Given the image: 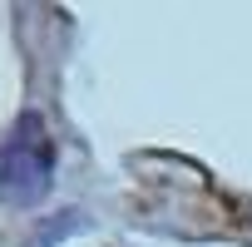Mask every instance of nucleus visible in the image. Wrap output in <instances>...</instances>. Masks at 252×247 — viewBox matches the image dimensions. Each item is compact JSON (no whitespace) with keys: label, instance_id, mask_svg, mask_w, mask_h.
<instances>
[{"label":"nucleus","instance_id":"f257e3e1","mask_svg":"<svg viewBox=\"0 0 252 247\" xmlns=\"http://www.w3.org/2000/svg\"><path fill=\"white\" fill-rule=\"evenodd\" d=\"M55 183V149L50 139H15L5 154H0V203L25 213L35 203L50 198Z\"/></svg>","mask_w":252,"mask_h":247},{"label":"nucleus","instance_id":"f03ea898","mask_svg":"<svg viewBox=\"0 0 252 247\" xmlns=\"http://www.w3.org/2000/svg\"><path fill=\"white\" fill-rule=\"evenodd\" d=\"M79 227V213H60V227H45L40 237H30V247H50V242H60L64 232H74Z\"/></svg>","mask_w":252,"mask_h":247}]
</instances>
